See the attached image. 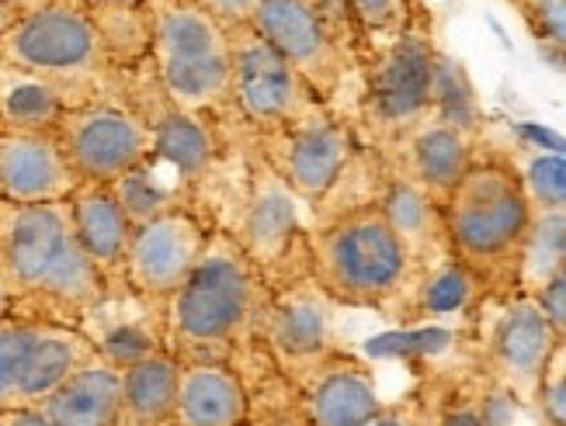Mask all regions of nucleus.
Returning <instances> with one entry per match:
<instances>
[{
	"mask_svg": "<svg viewBox=\"0 0 566 426\" xmlns=\"http://www.w3.org/2000/svg\"><path fill=\"white\" fill-rule=\"evenodd\" d=\"M306 426H368L382 409L376 374L352 350H334L331 358L289 374Z\"/></svg>",
	"mask_w": 566,
	"mask_h": 426,
	"instance_id": "17",
	"label": "nucleus"
},
{
	"mask_svg": "<svg viewBox=\"0 0 566 426\" xmlns=\"http://www.w3.org/2000/svg\"><path fill=\"white\" fill-rule=\"evenodd\" d=\"M230 42H233V111L248 129H254V136L285 129V125L327 108L300 73L279 56V49L254 32L251 21L230 24Z\"/></svg>",
	"mask_w": 566,
	"mask_h": 426,
	"instance_id": "12",
	"label": "nucleus"
},
{
	"mask_svg": "<svg viewBox=\"0 0 566 426\" xmlns=\"http://www.w3.org/2000/svg\"><path fill=\"white\" fill-rule=\"evenodd\" d=\"M77 4L102 24V32L112 45V56H115V42H118V24L126 29H143L150 32V0H77Z\"/></svg>",
	"mask_w": 566,
	"mask_h": 426,
	"instance_id": "36",
	"label": "nucleus"
},
{
	"mask_svg": "<svg viewBox=\"0 0 566 426\" xmlns=\"http://www.w3.org/2000/svg\"><path fill=\"white\" fill-rule=\"evenodd\" d=\"M42 409L56 426H118L122 371L94 358L45 398Z\"/></svg>",
	"mask_w": 566,
	"mask_h": 426,
	"instance_id": "25",
	"label": "nucleus"
},
{
	"mask_svg": "<svg viewBox=\"0 0 566 426\" xmlns=\"http://www.w3.org/2000/svg\"><path fill=\"white\" fill-rule=\"evenodd\" d=\"M438 60L441 53L431 39V18H424L365 63L358 118L379 157L389 153L413 125L434 115Z\"/></svg>",
	"mask_w": 566,
	"mask_h": 426,
	"instance_id": "8",
	"label": "nucleus"
},
{
	"mask_svg": "<svg viewBox=\"0 0 566 426\" xmlns=\"http://www.w3.org/2000/svg\"><path fill=\"white\" fill-rule=\"evenodd\" d=\"M150 60L170 108L206 121L237 115L230 29L199 0H150Z\"/></svg>",
	"mask_w": 566,
	"mask_h": 426,
	"instance_id": "5",
	"label": "nucleus"
},
{
	"mask_svg": "<svg viewBox=\"0 0 566 426\" xmlns=\"http://www.w3.org/2000/svg\"><path fill=\"white\" fill-rule=\"evenodd\" d=\"M452 257L470 267L490 295L518 291V257L532 225V198L511 157L480 153L441 202Z\"/></svg>",
	"mask_w": 566,
	"mask_h": 426,
	"instance_id": "4",
	"label": "nucleus"
},
{
	"mask_svg": "<svg viewBox=\"0 0 566 426\" xmlns=\"http://www.w3.org/2000/svg\"><path fill=\"white\" fill-rule=\"evenodd\" d=\"M306 212L313 209L258 153L230 233L248 249V257L268 274L272 288L310 278V274H300L289 264L295 249H306V236L313 230V222H306Z\"/></svg>",
	"mask_w": 566,
	"mask_h": 426,
	"instance_id": "11",
	"label": "nucleus"
},
{
	"mask_svg": "<svg viewBox=\"0 0 566 426\" xmlns=\"http://www.w3.org/2000/svg\"><path fill=\"white\" fill-rule=\"evenodd\" d=\"M21 21V11L18 8H11V4H4V0H0V39H4L14 24Z\"/></svg>",
	"mask_w": 566,
	"mask_h": 426,
	"instance_id": "43",
	"label": "nucleus"
},
{
	"mask_svg": "<svg viewBox=\"0 0 566 426\" xmlns=\"http://www.w3.org/2000/svg\"><path fill=\"white\" fill-rule=\"evenodd\" d=\"M337 309L340 306L331 302L313 278L275 288L272 309H268L264 319V350L285 379L340 350L334 319Z\"/></svg>",
	"mask_w": 566,
	"mask_h": 426,
	"instance_id": "16",
	"label": "nucleus"
},
{
	"mask_svg": "<svg viewBox=\"0 0 566 426\" xmlns=\"http://www.w3.org/2000/svg\"><path fill=\"white\" fill-rule=\"evenodd\" d=\"M494 302L497 309L483 319L486 326L480 340L483 374L518 395L525 406H535L538 385L563 340L532 295H494Z\"/></svg>",
	"mask_w": 566,
	"mask_h": 426,
	"instance_id": "14",
	"label": "nucleus"
},
{
	"mask_svg": "<svg viewBox=\"0 0 566 426\" xmlns=\"http://www.w3.org/2000/svg\"><path fill=\"white\" fill-rule=\"evenodd\" d=\"M94 358V343L73 326L32 319L0 322V416L42 406L73 371Z\"/></svg>",
	"mask_w": 566,
	"mask_h": 426,
	"instance_id": "10",
	"label": "nucleus"
},
{
	"mask_svg": "<svg viewBox=\"0 0 566 426\" xmlns=\"http://www.w3.org/2000/svg\"><path fill=\"white\" fill-rule=\"evenodd\" d=\"M566 267V212L535 209L518 257V291L538 295Z\"/></svg>",
	"mask_w": 566,
	"mask_h": 426,
	"instance_id": "30",
	"label": "nucleus"
},
{
	"mask_svg": "<svg viewBox=\"0 0 566 426\" xmlns=\"http://www.w3.org/2000/svg\"><path fill=\"white\" fill-rule=\"evenodd\" d=\"M212 230L191 209H178L136 225L126 257V288L157 312L167 309L199 267Z\"/></svg>",
	"mask_w": 566,
	"mask_h": 426,
	"instance_id": "15",
	"label": "nucleus"
},
{
	"mask_svg": "<svg viewBox=\"0 0 566 426\" xmlns=\"http://www.w3.org/2000/svg\"><path fill=\"white\" fill-rule=\"evenodd\" d=\"M476 160H480L476 132H465L459 125L441 121L434 115L424 118L421 125H413L389 153H382L386 170L421 184L438 202H446L449 191L470 173Z\"/></svg>",
	"mask_w": 566,
	"mask_h": 426,
	"instance_id": "19",
	"label": "nucleus"
},
{
	"mask_svg": "<svg viewBox=\"0 0 566 426\" xmlns=\"http://www.w3.org/2000/svg\"><path fill=\"white\" fill-rule=\"evenodd\" d=\"M0 426H56V423L49 419L42 406H24V409H11L0 416Z\"/></svg>",
	"mask_w": 566,
	"mask_h": 426,
	"instance_id": "42",
	"label": "nucleus"
},
{
	"mask_svg": "<svg viewBox=\"0 0 566 426\" xmlns=\"http://www.w3.org/2000/svg\"><path fill=\"white\" fill-rule=\"evenodd\" d=\"M514 167H518L522 184L535 209L566 212V157L563 153H538V149H532L528 157L514 160Z\"/></svg>",
	"mask_w": 566,
	"mask_h": 426,
	"instance_id": "33",
	"label": "nucleus"
},
{
	"mask_svg": "<svg viewBox=\"0 0 566 426\" xmlns=\"http://www.w3.org/2000/svg\"><path fill=\"white\" fill-rule=\"evenodd\" d=\"M538 306H543V312H546V319L553 322V330L559 333V340H566V267L556 274V278L538 291V295H532Z\"/></svg>",
	"mask_w": 566,
	"mask_h": 426,
	"instance_id": "40",
	"label": "nucleus"
},
{
	"mask_svg": "<svg viewBox=\"0 0 566 426\" xmlns=\"http://www.w3.org/2000/svg\"><path fill=\"white\" fill-rule=\"evenodd\" d=\"M4 4L18 8L21 14H29V11H39V8H45V4H49V0H4Z\"/></svg>",
	"mask_w": 566,
	"mask_h": 426,
	"instance_id": "45",
	"label": "nucleus"
},
{
	"mask_svg": "<svg viewBox=\"0 0 566 426\" xmlns=\"http://www.w3.org/2000/svg\"><path fill=\"white\" fill-rule=\"evenodd\" d=\"M56 139L84 184H115L150 157L154 121L118 102H87L63 115Z\"/></svg>",
	"mask_w": 566,
	"mask_h": 426,
	"instance_id": "13",
	"label": "nucleus"
},
{
	"mask_svg": "<svg viewBox=\"0 0 566 426\" xmlns=\"http://www.w3.org/2000/svg\"><path fill=\"white\" fill-rule=\"evenodd\" d=\"M112 188L118 194L122 209L129 212V219L136 225H143V222H150L157 215L188 209L195 181L170 160H164L157 149H150V157H146L139 167H133L126 178L115 181Z\"/></svg>",
	"mask_w": 566,
	"mask_h": 426,
	"instance_id": "28",
	"label": "nucleus"
},
{
	"mask_svg": "<svg viewBox=\"0 0 566 426\" xmlns=\"http://www.w3.org/2000/svg\"><path fill=\"white\" fill-rule=\"evenodd\" d=\"M535 409L543 426H566V340L556 347V354L546 368V379L535 395Z\"/></svg>",
	"mask_w": 566,
	"mask_h": 426,
	"instance_id": "37",
	"label": "nucleus"
},
{
	"mask_svg": "<svg viewBox=\"0 0 566 426\" xmlns=\"http://www.w3.org/2000/svg\"><path fill=\"white\" fill-rule=\"evenodd\" d=\"M81 333L94 343L97 358L108 361L118 371H126L167 350L164 312L146 306L129 288L112 291L105 302L84 319Z\"/></svg>",
	"mask_w": 566,
	"mask_h": 426,
	"instance_id": "20",
	"label": "nucleus"
},
{
	"mask_svg": "<svg viewBox=\"0 0 566 426\" xmlns=\"http://www.w3.org/2000/svg\"><path fill=\"white\" fill-rule=\"evenodd\" d=\"M310 278L331 302L344 309H368L400 322L421 267L389 225L379 202L348 209L316 222L310 236Z\"/></svg>",
	"mask_w": 566,
	"mask_h": 426,
	"instance_id": "3",
	"label": "nucleus"
},
{
	"mask_svg": "<svg viewBox=\"0 0 566 426\" xmlns=\"http://www.w3.org/2000/svg\"><path fill=\"white\" fill-rule=\"evenodd\" d=\"M344 11H348L365 63L428 18L421 0H344Z\"/></svg>",
	"mask_w": 566,
	"mask_h": 426,
	"instance_id": "31",
	"label": "nucleus"
},
{
	"mask_svg": "<svg viewBox=\"0 0 566 426\" xmlns=\"http://www.w3.org/2000/svg\"><path fill=\"white\" fill-rule=\"evenodd\" d=\"M251 24L327 108L348 73L365 63L344 0H258Z\"/></svg>",
	"mask_w": 566,
	"mask_h": 426,
	"instance_id": "7",
	"label": "nucleus"
},
{
	"mask_svg": "<svg viewBox=\"0 0 566 426\" xmlns=\"http://www.w3.org/2000/svg\"><path fill=\"white\" fill-rule=\"evenodd\" d=\"M258 153L313 212H324L368 160L358 132L331 108L258 136Z\"/></svg>",
	"mask_w": 566,
	"mask_h": 426,
	"instance_id": "9",
	"label": "nucleus"
},
{
	"mask_svg": "<svg viewBox=\"0 0 566 426\" xmlns=\"http://www.w3.org/2000/svg\"><path fill=\"white\" fill-rule=\"evenodd\" d=\"M428 403V426H486L480 409V388L449 385L434 395V388H421Z\"/></svg>",
	"mask_w": 566,
	"mask_h": 426,
	"instance_id": "35",
	"label": "nucleus"
},
{
	"mask_svg": "<svg viewBox=\"0 0 566 426\" xmlns=\"http://www.w3.org/2000/svg\"><path fill=\"white\" fill-rule=\"evenodd\" d=\"M154 149L199 184L202 178H209L216 153H219V142H216L212 125L206 118L185 115L164 102V111L154 118Z\"/></svg>",
	"mask_w": 566,
	"mask_h": 426,
	"instance_id": "29",
	"label": "nucleus"
},
{
	"mask_svg": "<svg viewBox=\"0 0 566 426\" xmlns=\"http://www.w3.org/2000/svg\"><path fill=\"white\" fill-rule=\"evenodd\" d=\"M199 4L230 29V24H248L254 18L258 0H199Z\"/></svg>",
	"mask_w": 566,
	"mask_h": 426,
	"instance_id": "41",
	"label": "nucleus"
},
{
	"mask_svg": "<svg viewBox=\"0 0 566 426\" xmlns=\"http://www.w3.org/2000/svg\"><path fill=\"white\" fill-rule=\"evenodd\" d=\"M0 281L11 291L14 319L73 330L112 295L77 236L70 202H0Z\"/></svg>",
	"mask_w": 566,
	"mask_h": 426,
	"instance_id": "2",
	"label": "nucleus"
},
{
	"mask_svg": "<svg viewBox=\"0 0 566 426\" xmlns=\"http://www.w3.org/2000/svg\"><path fill=\"white\" fill-rule=\"evenodd\" d=\"M14 319V302H11V291L4 288V281H0V322Z\"/></svg>",
	"mask_w": 566,
	"mask_h": 426,
	"instance_id": "44",
	"label": "nucleus"
},
{
	"mask_svg": "<svg viewBox=\"0 0 566 426\" xmlns=\"http://www.w3.org/2000/svg\"><path fill=\"white\" fill-rule=\"evenodd\" d=\"M251 388L233 364H181L175 426H248Z\"/></svg>",
	"mask_w": 566,
	"mask_h": 426,
	"instance_id": "24",
	"label": "nucleus"
},
{
	"mask_svg": "<svg viewBox=\"0 0 566 426\" xmlns=\"http://www.w3.org/2000/svg\"><path fill=\"white\" fill-rule=\"evenodd\" d=\"M490 298L494 295H490V288L470 267L455 257H446L441 264H434L421 274V281H417L400 322L407 330H421V326L452 330V322H459V319H476Z\"/></svg>",
	"mask_w": 566,
	"mask_h": 426,
	"instance_id": "22",
	"label": "nucleus"
},
{
	"mask_svg": "<svg viewBox=\"0 0 566 426\" xmlns=\"http://www.w3.org/2000/svg\"><path fill=\"white\" fill-rule=\"evenodd\" d=\"M70 108L77 105L60 84L39 77L32 70L0 63V129L56 136Z\"/></svg>",
	"mask_w": 566,
	"mask_h": 426,
	"instance_id": "26",
	"label": "nucleus"
},
{
	"mask_svg": "<svg viewBox=\"0 0 566 426\" xmlns=\"http://www.w3.org/2000/svg\"><path fill=\"white\" fill-rule=\"evenodd\" d=\"M368 426H428V403L424 392H413L400 403H382V409L373 416Z\"/></svg>",
	"mask_w": 566,
	"mask_h": 426,
	"instance_id": "39",
	"label": "nucleus"
},
{
	"mask_svg": "<svg viewBox=\"0 0 566 426\" xmlns=\"http://www.w3.org/2000/svg\"><path fill=\"white\" fill-rule=\"evenodd\" d=\"M73 225L94 267L112 291L126 288V257L136 236V222L122 209L112 184H81L70 198Z\"/></svg>",
	"mask_w": 566,
	"mask_h": 426,
	"instance_id": "21",
	"label": "nucleus"
},
{
	"mask_svg": "<svg viewBox=\"0 0 566 426\" xmlns=\"http://www.w3.org/2000/svg\"><path fill=\"white\" fill-rule=\"evenodd\" d=\"M379 205H382L389 225L397 230V236L403 239V246L410 249L413 264L421 270L452 257L449 233H446V212H441V202L431 191L400 178V173L386 170Z\"/></svg>",
	"mask_w": 566,
	"mask_h": 426,
	"instance_id": "23",
	"label": "nucleus"
},
{
	"mask_svg": "<svg viewBox=\"0 0 566 426\" xmlns=\"http://www.w3.org/2000/svg\"><path fill=\"white\" fill-rule=\"evenodd\" d=\"M181 361L154 354L122 371V416L118 426H175L178 419Z\"/></svg>",
	"mask_w": 566,
	"mask_h": 426,
	"instance_id": "27",
	"label": "nucleus"
},
{
	"mask_svg": "<svg viewBox=\"0 0 566 426\" xmlns=\"http://www.w3.org/2000/svg\"><path fill=\"white\" fill-rule=\"evenodd\" d=\"M0 63L32 70L60 84L73 105L97 102L91 90L112 73V45L77 0H49L45 8L21 14L14 29L0 39Z\"/></svg>",
	"mask_w": 566,
	"mask_h": 426,
	"instance_id": "6",
	"label": "nucleus"
},
{
	"mask_svg": "<svg viewBox=\"0 0 566 426\" xmlns=\"http://www.w3.org/2000/svg\"><path fill=\"white\" fill-rule=\"evenodd\" d=\"M538 49L566 70V0H507Z\"/></svg>",
	"mask_w": 566,
	"mask_h": 426,
	"instance_id": "34",
	"label": "nucleus"
},
{
	"mask_svg": "<svg viewBox=\"0 0 566 426\" xmlns=\"http://www.w3.org/2000/svg\"><path fill=\"white\" fill-rule=\"evenodd\" d=\"M272 281L230 230H212L185 288L164 309L167 354L181 364H233L264 350ZM268 354V350H264Z\"/></svg>",
	"mask_w": 566,
	"mask_h": 426,
	"instance_id": "1",
	"label": "nucleus"
},
{
	"mask_svg": "<svg viewBox=\"0 0 566 426\" xmlns=\"http://www.w3.org/2000/svg\"><path fill=\"white\" fill-rule=\"evenodd\" d=\"M261 426H306L300 398H295V388L289 385V379L282 371L275 374V398L268 403V413H264Z\"/></svg>",
	"mask_w": 566,
	"mask_h": 426,
	"instance_id": "38",
	"label": "nucleus"
},
{
	"mask_svg": "<svg viewBox=\"0 0 566 426\" xmlns=\"http://www.w3.org/2000/svg\"><path fill=\"white\" fill-rule=\"evenodd\" d=\"M84 181L56 136L0 129V202L49 205L70 202Z\"/></svg>",
	"mask_w": 566,
	"mask_h": 426,
	"instance_id": "18",
	"label": "nucleus"
},
{
	"mask_svg": "<svg viewBox=\"0 0 566 426\" xmlns=\"http://www.w3.org/2000/svg\"><path fill=\"white\" fill-rule=\"evenodd\" d=\"M434 118L452 121L465 132H480L483 125V111L476 102V90L465 77V70L441 53L438 60V84H434Z\"/></svg>",
	"mask_w": 566,
	"mask_h": 426,
	"instance_id": "32",
	"label": "nucleus"
}]
</instances>
